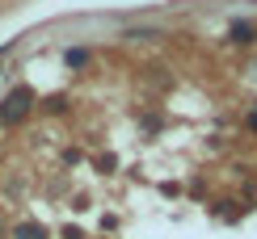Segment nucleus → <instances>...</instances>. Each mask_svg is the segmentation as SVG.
Returning <instances> with one entry per match:
<instances>
[{
  "mask_svg": "<svg viewBox=\"0 0 257 239\" xmlns=\"http://www.w3.org/2000/svg\"><path fill=\"white\" fill-rule=\"evenodd\" d=\"M34 88H30V84H21V88H13L5 96V101H0V126H17L21 118H26L30 110H34Z\"/></svg>",
  "mask_w": 257,
  "mask_h": 239,
  "instance_id": "obj_1",
  "label": "nucleus"
},
{
  "mask_svg": "<svg viewBox=\"0 0 257 239\" xmlns=\"http://www.w3.org/2000/svg\"><path fill=\"white\" fill-rule=\"evenodd\" d=\"M253 34H257V30H253V21H232V26H228V38L236 42V46L253 42Z\"/></svg>",
  "mask_w": 257,
  "mask_h": 239,
  "instance_id": "obj_2",
  "label": "nucleus"
},
{
  "mask_svg": "<svg viewBox=\"0 0 257 239\" xmlns=\"http://www.w3.org/2000/svg\"><path fill=\"white\" fill-rule=\"evenodd\" d=\"M13 239H47V231H42L38 222H21L17 231H13Z\"/></svg>",
  "mask_w": 257,
  "mask_h": 239,
  "instance_id": "obj_3",
  "label": "nucleus"
},
{
  "mask_svg": "<svg viewBox=\"0 0 257 239\" xmlns=\"http://www.w3.org/2000/svg\"><path fill=\"white\" fill-rule=\"evenodd\" d=\"M63 63H68V68H84V63H89V50H80V46H72L68 55H63Z\"/></svg>",
  "mask_w": 257,
  "mask_h": 239,
  "instance_id": "obj_4",
  "label": "nucleus"
},
{
  "mask_svg": "<svg viewBox=\"0 0 257 239\" xmlns=\"http://www.w3.org/2000/svg\"><path fill=\"white\" fill-rule=\"evenodd\" d=\"M249 130H257V110H253V114H249Z\"/></svg>",
  "mask_w": 257,
  "mask_h": 239,
  "instance_id": "obj_5",
  "label": "nucleus"
}]
</instances>
